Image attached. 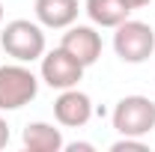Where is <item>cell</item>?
I'll return each instance as SVG.
<instances>
[{
    "label": "cell",
    "instance_id": "1",
    "mask_svg": "<svg viewBox=\"0 0 155 152\" xmlns=\"http://www.w3.org/2000/svg\"><path fill=\"white\" fill-rule=\"evenodd\" d=\"M0 45L15 63H33L42 60V54L48 51L45 42V27L39 21H27V18H15L0 30Z\"/></svg>",
    "mask_w": 155,
    "mask_h": 152
},
{
    "label": "cell",
    "instance_id": "2",
    "mask_svg": "<svg viewBox=\"0 0 155 152\" xmlns=\"http://www.w3.org/2000/svg\"><path fill=\"white\" fill-rule=\"evenodd\" d=\"M110 122L122 137H146L155 128V101L149 95H125L114 104Z\"/></svg>",
    "mask_w": 155,
    "mask_h": 152
},
{
    "label": "cell",
    "instance_id": "3",
    "mask_svg": "<svg viewBox=\"0 0 155 152\" xmlns=\"http://www.w3.org/2000/svg\"><path fill=\"white\" fill-rule=\"evenodd\" d=\"M114 51L122 63H146L155 57V30L146 21L125 18L119 27H114Z\"/></svg>",
    "mask_w": 155,
    "mask_h": 152
},
{
    "label": "cell",
    "instance_id": "4",
    "mask_svg": "<svg viewBox=\"0 0 155 152\" xmlns=\"http://www.w3.org/2000/svg\"><path fill=\"white\" fill-rule=\"evenodd\" d=\"M39 95V78L27 69V63L0 66V111H21Z\"/></svg>",
    "mask_w": 155,
    "mask_h": 152
},
{
    "label": "cell",
    "instance_id": "5",
    "mask_svg": "<svg viewBox=\"0 0 155 152\" xmlns=\"http://www.w3.org/2000/svg\"><path fill=\"white\" fill-rule=\"evenodd\" d=\"M81 78H84V66L63 48L45 51L39 60V81H45L51 90H72L81 84Z\"/></svg>",
    "mask_w": 155,
    "mask_h": 152
},
{
    "label": "cell",
    "instance_id": "6",
    "mask_svg": "<svg viewBox=\"0 0 155 152\" xmlns=\"http://www.w3.org/2000/svg\"><path fill=\"white\" fill-rule=\"evenodd\" d=\"M60 48L69 51L87 69L101 57V33L96 30V24H72V27H66V33L60 39Z\"/></svg>",
    "mask_w": 155,
    "mask_h": 152
},
{
    "label": "cell",
    "instance_id": "7",
    "mask_svg": "<svg viewBox=\"0 0 155 152\" xmlns=\"http://www.w3.org/2000/svg\"><path fill=\"white\" fill-rule=\"evenodd\" d=\"M54 119L63 128H84L93 119V98L81 93L78 87L60 90L57 101H54Z\"/></svg>",
    "mask_w": 155,
    "mask_h": 152
},
{
    "label": "cell",
    "instance_id": "8",
    "mask_svg": "<svg viewBox=\"0 0 155 152\" xmlns=\"http://www.w3.org/2000/svg\"><path fill=\"white\" fill-rule=\"evenodd\" d=\"M33 15L48 30H66V27H72L78 21L81 3L78 0H36L33 3Z\"/></svg>",
    "mask_w": 155,
    "mask_h": 152
},
{
    "label": "cell",
    "instance_id": "9",
    "mask_svg": "<svg viewBox=\"0 0 155 152\" xmlns=\"http://www.w3.org/2000/svg\"><path fill=\"white\" fill-rule=\"evenodd\" d=\"M84 12L96 27H119L125 18H131V6L125 0H84Z\"/></svg>",
    "mask_w": 155,
    "mask_h": 152
},
{
    "label": "cell",
    "instance_id": "10",
    "mask_svg": "<svg viewBox=\"0 0 155 152\" xmlns=\"http://www.w3.org/2000/svg\"><path fill=\"white\" fill-rule=\"evenodd\" d=\"M21 140H24L27 152H60L66 146L63 131L57 125H51V122H30L24 128V134H21Z\"/></svg>",
    "mask_w": 155,
    "mask_h": 152
},
{
    "label": "cell",
    "instance_id": "11",
    "mask_svg": "<svg viewBox=\"0 0 155 152\" xmlns=\"http://www.w3.org/2000/svg\"><path fill=\"white\" fill-rule=\"evenodd\" d=\"M110 152H149V146L143 143V137H122L110 143Z\"/></svg>",
    "mask_w": 155,
    "mask_h": 152
},
{
    "label": "cell",
    "instance_id": "12",
    "mask_svg": "<svg viewBox=\"0 0 155 152\" xmlns=\"http://www.w3.org/2000/svg\"><path fill=\"white\" fill-rule=\"evenodd\" d=\"M9 137H12V131H9V122H6V116H3V111H0V149H6Z\"/></svg>",
    "mask_w": 155,
    "mask_h": 152
},
{
    "label": "cell",
    "instance_id": "13",
    "mask_svg": "<svg viewBox=\"0 0 155 152\" xmlns=\"http://www.w3.org/2000/svg\"><path fill=\"white\" fill-rule=\"evenodd\" d=\"M63 149H69V152H93L96 146H93V143H84V140H78V143H66Z\"/></svg>",
    "mask_w": 155,
    "mask_h": 152
},
{
    "label": "cell",
    "instance_id": "14",
    "mask_svg": "<svg viewBox=\"0 0 155 152\" xmlns=\"http://www.w3.org/2000/svg\"><path fill=\"white\" fill-rule=\"evenodd\" d=\"M125 3H128L131 9H143V6H149L152 0H125Z\"/></svg>",
    "mask_w": 155,
    "mask_h": 152
},
{
    "label": "cell",
    "instance_id": "15",
    "mask_svg": "<svg viewBox=\"0 0 155 152\" xmlns=\"http://www.w3.org/2000/svg\"><path fill=\"white\" fill-rule=\"evenodd\" d=\"M0 27H3V3H0Z\"/></svg>",
    "mask_w": 155,
    "mask_h": 152
}]
</instances>
